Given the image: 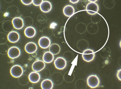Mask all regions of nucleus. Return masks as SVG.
Returning <instances> with one entry per match:
<instances>
[{
    "instance_id": "1",
    "label": "nucleus",
    "mask_w": 121,
    "mask_h": 89,
    "mask_svg": "<svg viewBox=\"0 0 121 89\" xmlns=\"http://www.w3.org/2000/svg\"><path fill=\"white\" fill-rule=\"evenodd\" d=\"M87 85L91 88H95L99 86L100 80L97 76L92 75L87 78Z\"/></svg>"
},
{
    "instance_id": "2",
    "label": "nucleus",
    "mask_w": 121,
    "mask_h": 89,
    "mask_svg": "<svg viewBox=\"0 0 121 89\" xmlns=\"http://www.w3.org/2000/svg\"><path fill=\"white\" fill-rule=\"evenodd\" d=\"M23 69L22 67L19 65H15L11 69V74L14 77L19 78L23 73Z\"/></svg>"
},
{
    "instance_id": "3",
    "label": "nucleus",
    "mask_w": 121,
    "mask_h": 89,
    "mask_svg": "<svg viewBox=\"0 0 121 89\" xmlns=\"http://www.w3.org/2000/svg\"><path fill=\"white\" fill-rule=\"evenodd\" d=\"M83 60L85 61L89 62L94 60L95 53L93 50L88 49L84 50L82 55Z\"/></svg>"
},
{
    "instance_id": "4",
    "label": "nucleus",
    "mask_w": 121,
    "mask_h": 89,
    "mask_svg": "<svg viewBox=\"0 0 121 89\" xmlns=\"http://www.w3.org/2000/svg\"><path fill=\"white\" fill-rule=\"evenodd\" d=\"M99 10V6L95 3L90 2L87 4L86 10L87 13L91 15H94L98 12Z\"/></svg>"
},
{
    "instance_id": "5",
    "label": "nucleus",
    "mask_w": 121,
    "mask_h": 89,
    "mask_svg": "<svg viewBox=\"0 0 121 89\" xmlns=\"http://www.w3.org/2000/svg\"><path fill=\"white\" fill-rule=\"evenodd\" d=\"M21 52L20 49L18 47H13L9 49L8 55L10 58L14 59L17 58L20 55Z\"/></svg>"
},
{
    "instance_id": "6",
    "label": "nucleus",
    "mask_w": 121,
    "mask_h": 89,
    "mask_svg": "<svg viewBox=\"0 0 121 89\" xmlns=\"http://www.w3.org/2000/svg\"><path fill=\"white\" fill-rule=\"evenodd\" d=\"M54 64L57 69H64L66 66V61L63 57H59L55 60Z\"/></svg>"
},
{
    "instance_id": "7",
    "label": "nucleus",
    "mask_w": 121,
    "mask_h": 89,
    "mask_svg": "<svg viewBox=\"0 0 121 89\" xmlns=\"http://www.w3.org/2000/svg\"><path fill=\"white\" fill-rule=\"evenodd\" d=\"M45 66V64L44 61H37L33 63L32 68L34 71L39 72L43 69Z\"/></svg>"
},
{
    "instance_id": "8",
    "label": "nucleus",
    "mask_w": 121,
    "mask_h": 89,
    "mask_svg": "<svg viewBox=\"0 0 121 89\" xmlns=\"http://www.w3.org/2000/svg\"><path fill=\"white\" fill-rule=\"evenodd\" d=\"M39 46L43 49H46L50 46L51 41L48 37H43L40 38L39 41Z\"/></svg>"
},
{
    "instance_id": "9",
    "label": "nucleus",
    "mask_w": 121,
    "mask_h": 89,
    "mask_svg": "<svg viewBox=\"0 0 121 89\" xmlns=\"http://www.w3.org/2000/svg\"><path fill=\"white\" fill-rule=\"evenodd\" d=\"M12 23L14 28L18 30L21 29L24 25L23 20L20 17L13 18L12 21Z\"/></svg>"
},
{
    "instance_id": "10",
    "label": "nucleus",
    "mask_w": 121,
    "mask_h": 89,
    "mask_svg": "<svg viewBox=\"0 0 121 89\" xmlns=\"http://www.w3.org/2000/svg\"><path fill=\"white\" fill-rule=\"evenodd\" d=\"M37 46L34 42L28 43L25 46V49L26 52L29 54L34 53L37 50Z\"/></svg>"
},
{
    "instance_id": "11",
    "label": "nucleus",
    "mask_w": 121,
    "mask_h": 89,
    "mask_svg": "<svg viewBox=\"0 0 121 89\" xmlns=\"http://www.w3.org/2000/svg\"><path fill=\"white\" fill-rule=\"evenodd\" d=\"M20 38L19 34L16 31H12L9 33L7 36L8 39L10 42L15 43L17 42Z\"/></svg>"
},
{
    "instance_id": "12",
    "label": "nucleus",
    "mask_w": 121,
    "mask_h": 89,
    "mask_svg": "<svg viewBox=\"0 0 121 89\" xmlns=\"http://www.w3.org/2000/svg\"><path fill=\"white\" fill-rule=\"evenodd\" d=\"M40 8L41 10L43 12H48L51 10L52 4L48 1H44L40 6Z\"/></svg>"
},
{
    "instance_id": "13",
    "label": "nucleus",
    "mask_w": 121,
    "mask_h": 89,
    "mask_svg": "<svg viewBox=\"0 0 121 89\" xmlns=\"http://www.w3.org/2000/svg\"><path fill=\"white\" fill-rule=\"evenodd\" d=\"M40 79L39 74L36 72L31 73L29 76V79L31 82L36 83L39 82Z\"/></svg>"
},
{
    "instance_id": "14",
    "label": "nucleus",
    "mask_w": 121,
    "mask_h": 89,
    "mask_svg": "<svg viewBox=\"0 0 121 89\" xmlns=\"http://www.w3.org/2000/svg\"><path fill=\"white\" fill-rule=\"evenodd\" d=\"M74 9L73 6L71 5H67L65 6L63 9V13L67 17H70L74 13Z\"/></svg>"
},
{
    "instance_id": "15",
    "label": "nucleus",
    "mask_w": 121,
    "mask_h": 89,
    "mask_svg": "<svg viewBox=\"0 0 121 89\" xmlns=\"http://www.w3.org/2000/svg\"><path fill=\"white\" fill-rule=\"evenodd\" d=\"M36 33V31L35 28L32 27H29L26 28L24 31L25 35L28 38H32L34 37Z\"/></svg>"
},
{
    "instance_id": "16",
    "label": "nucleus",
    "mask_w": 121,
    "mask_h": 89,
    "mask_svg": "<svg viewBox=\"0 0 121 89\" xmlns=\"http://www.w3.org/2000/svg\"><path fill=\"white\" fill-rule=\"evenodd\" d=\"M53 86L52 81L49 79H45L42 81L41 84V87L43 89H52Z\"/></svg>"
},
{
    "instance_id": "17",
    "label": "nucleus",
    "mask_w": 121,
    "mask_h": 89,
    "mask_svg": "<svg viewBox=\"0 0 121 89\" xmlns=\"http://www.w3.org/2000/svg\"><path fill=\"white\" fill-rule=\"evenodd\" d=\"M54 59L53 55L50 52H45L43 56L44 62L46 63H50Z\"/></svg>"
},
{
    "instance_id": "18",
    "label": "nucleus",
    "mask_w": 121,
    "mask_h": 89,
    "mask_svg": "<svg viewBox=\"0 0 121 89\" xmlns=\"http://www.w3.org/2000/svg\"><path fill=\"white\" fill-rule=\"evenodd\" d=\"M60 47L59 45L54 44L50 46L49 51L53 55H57L60 52Z\"/></svg>"
},
{
    "instance_id": "19",
    "label": "nucleus",
    "mask_w": 121,
    "mask_h": 89,
    "mask_svg": "<svg viewBox=\"0 0 121 89\" xmlns=\"http://www.w3.org/2000/svg\"><path fill=\"white\" fill-rule=\"evenodd\" d=\"M43 2V0H33L32 3L35 6H40Z\"/></svg>"
},
{
    "instance_id": "20",
    "label": "nucleus",
    "mask_w": 121,
    "mask_h": 89,
    "mask_svg": "<svg viewBox=\"0 0 121 89\" xmlns=\"http://www.w3.org/2000/svg\"><path fill=\"white\" fill-rule=\"evenodd\" d=\"M21 1L23 4L26 5H30L32 3V0H21Z\"/></svg>"
},
{
    "instance_id": "21",
    "label": "nucleus",
    "mask_w": 121,
    "mask_h": 89,
    "mask_svg": "<svg viewBox=\"0 0 121 89\" xmlns=\"http://www.w3.org/2000/svg\"><path fill=\"white\" fill-rule=\"evenodd\" d=\"M117 77L120 81H121V69L118 71L117 73Z\"/></svg>"
},
{
    "instance_id": "22",
    "label": "nucleus",
    "mask_w": 121,
    "mask_h": 89,
    "mask_svg": "<svg viewBox=\"0 0 121 89\" xmlns=\"http://www.w3.org/2000/svg\"><path fill=\"white\" fill-rule=\"evenodd\" d=\"M79 1L78 0H70V2L73 4H75Z\"/></svg>"
},
{
    "instance_id": "23",
    "label": "nucleus",
    "mask_w": 121,
    "mask_h": 89,
    "mask_svg": "<svg viewBox=\"0 0 121 89\" xmlns=\"http://www.w3.org/2000/svg\"><path fill=\"white\" fill-rule=\"evenodd\" d=\"M97 1V0H88L89 2H91V3H95V2Z\"/></svg>"
}]
</instances>
